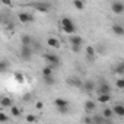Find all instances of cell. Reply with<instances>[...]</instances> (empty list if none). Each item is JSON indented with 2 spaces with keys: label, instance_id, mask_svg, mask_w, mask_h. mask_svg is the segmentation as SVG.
Segmentation results:
<instances>
[{
  "label": "cell",
  "instance_id": "1",
  "mask_svg": "<svg viewBox=\"0 0 124 124\" xmlns=\"http://www.w3.org/2000/svg\"><path fill=\"white\" fill-rule=\"evenodd\" d=\"M44 58H45V61H47V66H50L51 69H55V67L60 66V58H58V55L54 54V53H45V54H44Z\"/></svg>",
  "mask_w": 124,
  "mask_h": 124
},
{
  "label": "cell",
  "instance_id": "2",
  "mask_svg": "<svg viewBox=\"0 0 124 124\" xmlns=\"http://www.w3.org/2000/svg\"><path fill=\"white\" fill-rule=\"evenodd\" d=\"M61 28H63V31L66 34H76V25L72 22L70 18H63L61 19Z\"/></svg>",
  "mask_w": 124,
  "mask_h": 124
},
{
  "label": "cell",
  "instance_id": "3",
  "mask_svg": "<svg viewBox=\"0 0 124 124\" xmlns=\"http://www.w3.org/2000/svg\"><path fill=\"white\" fill-rule=\"evenodd\" d=\"M32 54H34L32 45H22V47H21V51H19V57H21V60H23V61H29V60L32 58Z\"/></svg>",
  "mask_w": 124,
  "mask_h": 124
},
{
  "label": "cell",
  "instance_id": "4",
  "mask_svg": "<svg viewBox=\"0 0 124 124\" xmlns=\"http://www.w3.org/2000/svg\"><path fill=\"white\" fill-rule=\"evenodd\" d=\"M95 91H96L98 95H101V93H111V86H109L107 82H101V83L95 88Z\"/></svg>",
  "mask_w": 124,
  "mask_h": 124
},
{
  "label": "cell",
  "instance_id": "5",
  "mask_svg": "<svg viewBox=\"0 0 124 124\" xmlns=\"http://www.w3.org/2000/svg\"><path fill=\"white\" fill-rule=\"evenodd\" d=\"M18 19H19V22H22V23H31V22L34 21V16H32L31 13H28V12H21V13L18 15Z\"/></svg>",
  "mask_w": 124,
  "mask_h": 124
},
{
  "label": "cell",
  "instance_id": "6",
  "mask_svg": "<svg viewBox=\"0 0 124 124\" xmlns=\"http://www.w3.org/2000/svg\"><path fill=\"white\" fill-rule=\"evenodd\" d=\"M111 10H112V13H115V15H121V13L124 12V5H123V2H112Z\"/></svg>",
  "mask_w": 124,
  "mask_h": 124
},
{
  "label": "cell",
  "instance_id": "7",
  "mask_svg": "<svg viewBox=\"0 0 124 124\" xmlns=\"http://www.w3.org/2000/svg\"><path fill=\"white\" fill-rule=\"evenodd\" d=\"M95 88H96V85L92 80H86V82L82 83V88L80 89H83L86 93H92V92H95Z\"/></svg>",
  "mask_w": 124,
  "mask_h": 124
},
{
  "label": "cell",
  "instance_id": "8",
  "mask_svg": "<svg viewBox=\"0 0 124 124\" xmlns=\"http://www.w3.org/2000/svg\"><path fill=\"white\" fill-rule=\"evenodd\" d=\"M82 80L79 79V78H76V76H70L69 79H67V85H70V86H73V88H82Z\"/></svg>",
  "mask_w": 124,
  "mask_h": 124
},
{
  "label": "cell",
  "instance_id": "9",
  "mask_svg": "<svg viewBox=\"0 0 124 124\" xmlns=\"http://www.w3.org/2000/svg\"><path fill=\"white\" fill-rule=\"evenodd\" d=\"M0 105H2L3 108H10L13 105V101L9 96H2V98H0Z\"/></svg>",
  "mask_w": 124,
  "mask_h": 124
},
{
  "label": "cell",
  "instance_id": "10",
  "mask_svg": "<svg viewBox=\"0 0 124 124\" xmlns=\"http://www.w3.org/2000/svg\"><path fill=\"white\" fill-rule=\"evenodd\" d=\"M112 112H114V115H117V117H124V105H121V104L114 105Z\"/></svg>",
  "mask_w": 124,
  "mask_h": 124
},
{
  "label": "cell",
  "instance_id": "11",
  "mask_svg": "<svg viewBox=\"0 0 124 124\" xmlns=\"http://www.w3.org/2000/svg\"><path fill=\"white\" fill-rule=\"evenodd\" d=\"M70 44L72 45H82V42H83V39H82V37H79L78 34H72V37H70Z\"/></svg>",
  "mask_w": 124,
  "mask_h": 124
},
{
  "label": "cell",
  "instance_id": "12",
  "mask_svg": "<svg viewBox=\"0 0 124 124\" xmlns=\"http://www.w3.org/2000/svg\"><path fill=\"white\" fill-rule=\"evenodd\" d=\"M42 80H44V83H45L47 86H54V85L57 83V80H55L54 75H50V76H42Z\"/></svg>",
  "mask_w": 124,
  "mask_h": 124
},
{
  "label": "cell",
  "instance_id": "13",
  "mask_svg": "<svg viewBox=\"0 0 124 124\" xmlns=\"http://www.w3.org/2000/svg\"><path fill=\"white\" fill-rule=\"evenodd\" d=\"M32 42H34V38H32L31 35L25 34V35L21 37V44H22V45H32Z\"/></svg>",
  "mask_w": 124,
  "mask_h": 124
},
{
  "label": "cell",
  "instance_id": "14",
  "mask_svg": "<svg viewBox=\"0 0 124 124\" xmlns=\"http://www.w3.org/2000/svg\"><path fill=\"white\" fill-rule=\"evenodd\" d=\"M111 31H112V34H115L117 37H123V35H124V28H123L121 25H112Z\"/></svg>",
  "mask_w": 124,
  "mask_h": 124
},
{
  "label": "cell",
  "instance_id": "15",
  "mask_svg": "<svg viewBox=\"0 0 124 124\" xmlns=\"http://www.w3.org/2000/svg\"><path fill=\"white\" fill-rule=\"evenodd\" d=\"M96 109V104L93 102V101H86L85 102V111L89 114V112H93Z\"/></svg>",
  "mask_w": 124,
  "mask_h": 124
},
{
  "label": "cell",
  "instance_id": "16",
  "mask_svg": "<svg viewBox=\"0 0 124 124\" xmlns=\"http://www.w3.org/2000/svg\"><path fill=\"white\" fill-rule=\"evenodd\" d=\"M47 44H48V47H53V48H58L60 47V41L55 37H50L47 39Z\"/></svg>",
  "mask_w": 124,
  "mask_h": 124
},
{
  "label": "cell",
  "instance_id": "17",
  "mask_svg": "<svg viewBox=\"0 0 124 124\" xmlns=\"http://www.w3.org/2000/svg\"><path fill=\"white\" fill-rule=\"evenodd\" d=\"M54 104H55L57 108H58V107H67V105H69V101L64 99V98H55V99H54Z\"/></svg>",
  "mask_w": 124,
  "mask_h": 124
},
{
  "label": "cell",
  "instance_id": "18",
  "mask_svg": "<svg viewBox=\"0 0 124 124\" xmlns=\"http://www.w3.org/2000/svg\"><path fill=\"white\" fill-rule=\"evenodd\" d=\"M98 101H99L101 104L109 102V101H111V93H101V95H98Z\"/></svg>",
  "mask_w": 124,
  "mask_h": 124
},
{
  "label": "cell",
  "instance_id": "19",
  "mask_svg": "<svg viewBox=\"0 0 124 124\" xmlns=\"http://www.w3.org/2000/svg\"><path fill=\"white\" fill-rule=\"evenodd\" d=\"M9 67H10L9 61H6V60H0V73H6V72L9 70Z\"/></svg>",
  "mask_w": 124,
  "mask_h": 124
},
{
  "label": "cell",
  "instance_id": "20",
  "mask_svg": "<svg viewBox=\"0 0 124 124\" xmlns=\"http://www.w3.org/2000/svg\"><path fill=\"white\" fill-rule=\"evenodd\" d=\"M95 55H96V51H95V47H88L86 48V57L89 58V60H93L95 58Z\"/></svg>",
  "mask_w": 124,
  "mask_h": 124
},
{
  "label": "cell",
  "instance_id": "21",
  "mask_svg": "<svg viewBox=\"0 0 124 124\" xmlns=\"http://www.w3.org/2000/svg\"><path fill=\"white\" fill-rule=\"evenodd\" d=\"M105 118H108V120H112V117H114V112H112V108H104L102 109V112H101Z\"/></svg>",
  "mask_w": 124,
  "mask_h": 124
},
{
  "label": "cell",
  "instance_id": "22",
  "mask_svg": "<svg viewBox=\"0 0 124 124\" xmlns=\"http://www.w3.org/2000/svg\"><path fill=\"white\" fill-rule=\"evenodd\" d=\"M32 6L39 12H48V6L44 5V3H32Z\"/></svg>",
  "mask_w": 124,
  "mask_h": 124
},
{
  "label": "cell",
  "instance_id": "23",
  "mask_svg": "<svg viewBox=\"0 0 124 124\" xmlns=\"http://www.w3.org/2000/svg\"><path fill=\"white\" fill-rule=\"evenodd\" d=\"M73 6H75L78 10H83V9H85V3H83V0H73Z\"/></svg>",
  "mask_w": 124,
  "mask_h": 124
},
{
  "label": "cell",
  "instance_id": "24",
  "mask_svg": "<svg viewBox=\"0 0 124 124\" xmlns=\"http://www.w3.org/2000/svg\"><path fill=\"white\" fill-rule=\"evenodd\" d=\"M10 114L13 115V117H21V114H22V109L21 108H18V107H10Z\"/></svg>",
  "mask_w": 124,
  "mask_h": 124
},
{
  "label": "cell",
  "instance_id": "25",
  "mask_svg": "<svg viewBox=\"0 0 124 124\" xmlns=\"http://www.w3.org/2000/svg\"><path fill=\"white\" fill-rule=\"evenodd\" d=\"M115 86H117V89H120V91H123V89H124V79H123L121 76L117 79V82H115Z\"/></svg>",
  "mask_w": 124,
  "mask_h": 124
},
{
  "label": "cell",
  "instance_id": "26",
  "mask_svg": "<svg viewBox=\"0 0 124 124\" xmlns=\"http://www.w3.org/2000/svg\"><path fill=\"white\" fill-rule=\"evenodd\" d=\"M115 73H117L118 76H123V75H124V64H123V63H120V64H117V69H115Z\"/></svg>",
  "mask_w": 124,
  "mask_h": 124
},
{
  "label": "cell",
  "instance_id": "27",
  "mask_svg": "<svg viewBox=\"0 0 124 124\" xmlns=\"http://www.w3.org/2000/svg\"><path fill=\"white\" fill-rule=\"evenodd\" d=\"M41 73H42V76H50V75H53V69H51L50 66H45Z\"/></svg>",
  "mask_w": 124,
  "mask_h": 124
},
{
  "label": "cell",
  "instance_id": "28",
  "mask_svg": "<svg viewBox=\"0 0 124 124\" xmlns=\"http://www.w3.org/2000/svg\"><path fill=\"white\" fill-rule=\"evenodd\" d=\"M15 80L19 82V83H22V82H23V75L19 73V72H16V73H15Z\"/></svg>",
  "mask_w": 124,
  "mask_h": 124
},
{
  "label": "cell",
  "instance_id": "29",
  "mask_svg": "<svg viewBox=\"0 0 124 124\" xmlns=\"http://www.w3.org/2000/svg\"><path fill=\"white\" fill-rule=\"evenodd\" d=\"M57 109H58L60 114H67V112H69V105H67V107H58Z\"/></svg>",
  "mask_w": 124,
  "mask_h": 124
},
{
  "label": "cell",
  "instance_id": "30",
  "mask_svg": "<svg viewBox=\"0 0 124 124\" xmlns=\"http://www.w3.org/2000/svg\"><path fill=\"white\" fill-rule=\"evenodd\" d=\"M5 121H9V117L5 112H0V123H5Z\"/></svg>",
  "mask_w": 124,
  "mask_h": 124
},
{
  "label": "cell",
  "instance_id": "31",
  "mask_svg": "<svg viewBox=\"0 0 124 124\" xmlns=\"http://www.w3.org/2000/svg\"><path fill=\"white\" fill-rule=\"evenodd\" d=\"M0 3H3L5 6H8V8H12V0H0Z\"/></svg>",
  "mask_w": 124,
  "mask_h": 124
},
{
  "label": "cell",
  "instance_id": "32",
  "mask_svg": "<svg viewBox=\"0 0 124 124\" xmlns=\"http://www.w3.org/2000/svg\"><path fill=\"white\" fill-rule=\"evenodd\" d=\"M72 51L73 53H79L80 51V45H72Z\"/></svg>",
  "mask_w": 124,
  "mask_h": 124
},
{
  "label": "cell",
  "instance_id": "33",
  "mask_svg": "<svg viewBox=\"0 0 124 124\" xmlns=\"http://www.w3.org/2000/svg\"><path fill=\"white\" fill-rule=\"evenodd\" d=\"M35 107H37V109H42V108H44V104H42L41 101H38V102L35 104Z\"/></svg>",
  "mask_w": 124,
  "mask_h": 124
},
{
  "label": "cell",
  "instance_id": "34",
  "mask_svg": "<svg viewBox=\"0 0 124 124\" xmlns=\"http://www.w3.org/2000/svg\"><path fill=\"white\" fill-rule=\"evenodd\" d=\"M83 123H92V117H85L83 118Z\"/></svg>",
  "mask_w": 124,
  "mask_h": 124
},
{
  "label": "cell",
  "instance_id": "35",
  "mask_svg": "<svg viewBox=\"0 0 124 124\" xmlns=\"http://www.w3.org/2000/svg\"><path fill=\"white\" fill-rule=\"evenodd\" d=\"M26 120H28V121H35V117H34V115H28Z\"/></svg>",
  "mask_w": 124,
  "mask_h": 124
},
{
  "label": "cell",
  "instance_id": "36",
  "mask_svg": "<svg viewBox=\"0 0 124 124\" xmlns=\"http://www.w3.org/2000/svg\"><path fill=\"white\" fill-rule=\"evenodd\" d=\"M0 21H2V15H0Z\"/></svg>",
  "mask_w": 124,
  "mask_h": 124
}]
</instances>
